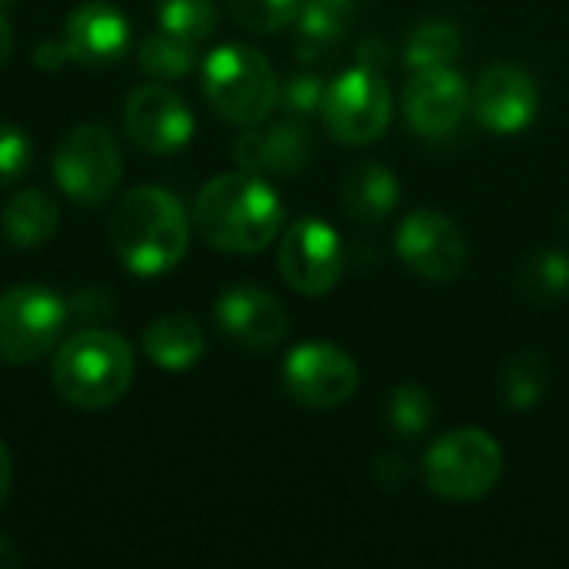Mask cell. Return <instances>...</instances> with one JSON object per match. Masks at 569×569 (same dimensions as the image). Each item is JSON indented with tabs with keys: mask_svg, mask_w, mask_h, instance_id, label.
Here are the masks:
<instances>
[{
	"mask_svg": "<svg viewBox=\"0 0 569 569\" xmlns=\"http://www.w3.org/2000/svg\"><path fill=\"white\" fill-rule=\"evenodd\" d=\"M200 237L220 253H260L283 227V203L267 177L233 170L213 177L193 203Z\"/></svg>",
	"mask_w": 569,
	"mask_h": 569,
	"instance_id": "obj_1",
	"label": "cell"
},
{
	"mask_svg": "<svg viewBox=\"0 0 569 569\" xmlns=\"http://www.w3.org/2000/svg\"><path fill=\"white\" fill-rule=\"evenodd\" d=\"M190 243V217L163 187H133L110 213V247L123 270L160 277L173 270Z\"/></svg>",
	"mask_w": 569,
	"mask_h": 569,
	"instance_id": "obj_2",
	"label": "cell"
},
{
	"mask_svg": "<svg viewBox=\"0 0 569 569\" xmlns=\"http://www.w3.org/2000/svg\"><path fill=\"white\" fill-rule=\"evenodd\" d=\"M133 347L113 330H80L53 357V390L77 410H107L133 383Z\"/></svg>",
	"mask_w": 569,
	"mask_h": 569,
	"instance_id": "obj_3",
	"label": "cell"
},
{
	"mask_svg": "<svg viewBox=\"0 0 569 569\" xmlns=\"http://www.w3.org/2000/svg\"><path fill=\"white\" fill-rule=\"evenodd\" d=\"M383 63H387L383 37H367L357 47V63L343 70L333 83H327L320 117L333 140L347 147H360L387 133L393 100L383 77Z\"/></svg>",
	"mask_w": 569,
	"mask_h": 569,
	"instance_id": "obj_4",
	"label": "cell"
},
{
	"mask_svg": "<svg viewBox=\"0 0 569 569\" xmlns=\"http://www.w3.org/2000/svg\"><path fill=\"white\" fill-rule=\"evenodd\" d=\"M203 93L210 107L237 127L263 123L280 103V83L270 60L247 43L217 47L200 70Z\"/></svg>",
	"mask_w": 569,
	"mask_h": 569,
	"instance_id": "obj_5",
	"label": "cell"
},
{
	"mask_svg": "<svg viewBox=\"0 0 569 569\" xmlns=\"http://www.w3.org/2000/svg\"><path fill=\"white\" fill-rule=\"evenodd\" d=\"M503 477L500 443L477 427L453 430L440 437L423 457V480L430 493L450 503H473L493 493Z\"/></svg>",
	"mask_w": 569,
	"mask_h": 569,
	"instance_id": "obj_6",
	"label": "cell"
},
{
	"mask_svg": "<svg viewBox=\"0 0 569 569\" xmlns=\"http://www.w3.org/2000/svg\"><path fill=\"white\" fill-rule=\"evenodd\" d=\"M53 177L63 197L80 207H103L123 177V153L100 123L73 127L53 150Z\"/></svg>",
	"mask_w": 569,
	"mask_h": 569,
	"instance_id": "obj_7",
	"label": "cell"
},
{
	"mask_svg": "<svg viewBox=\"0 0 569 569\" xmlns=\"http://www.w3.org/2000/svg\"><path fill=\"white\" fill-rule=\"evenodd\" d=\"M70 307L40 283H17L0 293V360L33 363L53 350L67 327Z\"/></svg>",
	"mask_w": 569,
	"mask_h": 569,
	"instance_id": "obj_8",
	"label": "cell"
},
{
	"mask_svg": "<svg viewBox=\"0 0 569 569\" xmlns=\"http://www.w3.org/2000/svg\"><path fill=\"white\" fill-rule=\"evenodd\" d=\"M277 267L290 290L303 297H323L343 277V267H347L343 240L330 223L317 217H303L283 230Z\"/></svg>",
	"mask_w": 569,
	"mask_h": 569,
	"instance_id": "obj_9",
	"label": "cell"
},
{
	"mask_svg": "<svg viewBox=\"0 0 569 569\" xmlns=\"http://www.w3.org/2000/svg\"><path fill=\"white\" fill-rule=\"evenodd\" d=\"M360 387V367L333 343H300L283 360V390L307 410H337Z\"/></svg>",
	"mask_w": 569,
	"mask_h": 569,
	"instance_id": "obj_10",
	"label": "cell"
},
{
	"mask_svg": "<svg viewBox=\"0 0 569 569\" xmlns=\"http://www.w3.org/2000/svg\"><path fill=\"white\" fill-rule=\"evenodd\" d=\"M397 257L430 283H453L470 260L467 233L440 210L420 207L397 230Z\"/></svg>",
	"mask_w": 569,
	"mask_h": 569,
	"instance_id": "obj_11",
	"label": "cell"
},
{
	"mask_svg": "<svg viewBox=\"0 0 569 569\" xmlns=\"http://www.w3.org/2000/svg\"><path fill=\"white\" fill-rule=\"evenodd\" d=\"M123 123L140 150L160 157L183 150L193 137V110L177 90L160 83H147L130 93Z\"/></svg>",
	"mask_w": 569,
	"mask_h": 569,
	"instance_id": "obj_12",
	"label": "cell"
},
{
	"mask_svg": "<svg viewBox=\"0 0 569 569\" xmlns=\"http://www.w3.org/2000/svg\"><path fill=\"white\" fill-rule=\"evenodd\" d=\"M540 110V87L530 70L497 63L480 73L473 87V113L493 133H520Z\"/></svg>",
	"mask_w": 569,
	"mask_h": 569,
	"instance_id": "obj_13",
	"label": "cell"
},
{
	"mask_svg": "<svg viewBox=\"0 0 569 569\" xmlns=\"http://www.w3.org/2000/svg\"><path fill=\"white\" fill-rule=\"evenodd\" d=\"M467 107H470V87L463 73H457L453 67L417 70L403 90L407 127L420 137H433V140L447 137L467 117Z\"/></svg>",
	"mask_w": 569,
	"mask_h": 569,
	"instance_id": "obj_14",
	"label": "cell"
},
{
	"mask_svg": "<svg viewBox=\"0 0 569 569\" xmlns=\"http://www.w3.org/2000/svg\"><path fill=\"white\" fill-rule=\"evenodd\" d=\"M133 23L127 13L103 0H87L73 7L63 20V47L80 67H113L127 57Z\"/></svg>",
	"mask_w": 569,
	"mask_h": 569,
	"instance_id": "obj_15",
	"label": "cell"
},
{
	"mask_svg": "<svg viewBox=\"0 0 569 569\" xmlns=\"http://www.w3.org/2000/svg\"><path fill=\"white\" fill-rule=\"evenodd\" d=\"M213 323L220 337L243 350H273L283 343L290 320L280 300L260 287H230L213 307Z\"/></svg>",
	"mask_w": 569,
	"mask_h": 569,
	"instance_id": "obj_16",
	"label": "cell"
},
{
	"mask_svg": "<svg viewBox=\"0 0 569 569\" xmlns=\"http://www.w3.org/2000/svg\"><path fill=\"white\" fill-rule=\"evenodd\" d=\"M233 160L240 170L260 177H290L300 173L313 160V137L307 120L283 117L277 123L247 127V133L233 143Z\"/></svg>",
	"mask_w": 569,
	"mask_h": 569,
	"instance_id": "obj_17",
	"label": "cell"
},
{
	"mask_svg": "<svg viewBox=\"0 0 569 569\" xmlns=\"http://www.w3.org/2000/svg\"><path fill=\"white\" fill-rule=\"evenodd\" d=\"M377 0H303L297 13V53L303 63H320L337 53L350 27Z\"/></svg>",
	"mask_w": 569,
	"mask_h": 569,
	"instance_id": "obj_18",
	"label": "cell"
},
{
	"mask_svg": "<svg viewBox=\"0 0 569 569\" xmlns=\"http://www.w3.org/2000/svg\"><path fill=\"white\" fill-rule=\"evenodd\" d=\"M340 197L357 223H380L400 203V180L387 163H360L343 177Z\"/></svg>",
	"mask_w": 569,
	"mask_h": 569,
	"instance_id": "obj_19",
	"label": "cell"
},
{
	"mask_svg": "<svg viewBox=\"0 0 569 569\" xmlns=\"http://www.w3.org/2000/svg\"><path fill=\"white\" fill-rule=\"evenodd\" d=\"M203 347H207V337L200 323L187 313L157 317L143 330V353L163 370H190L193 363H200Z\"/></svg>",
	"mask_w": 569,
	"mask_h": 569,
	"instance_id": "obj_20",
	"label": "cell"
},
{
	"mask_svg": "<svg viewBox=\"0 0 569 569\" xmlns=\"http://www.w3.org/2000/svg\"><path fill=\"white\" fill-rule=\"evenodd\" d=\"M57 220H60L57 203L37 187L13 193L0 210V230L20 250H33L47 243L57 233Z\"/></svg>",
	"mask_w": 569,
	"mask_h": 569,
	"instance_id": "obj_21",
	"label": "cell"
},
{
	"mask_svg": "<svg viewBox=\"0 0 569 569\" xmlns=\"http://www.w3.org/2000/svg\"><path fill=\"white\" fill-rule=\"evenodd\" d=\"M463 50V37L450 20H420L403 47L407 70H433V67H453Z\"/></svg>",
	"mask_w": 569,
	"mask_h": 569,
	"instance_id": "obj_22",
	"label": "cell"
},
{
	"mask_svg": "<svg viewBox=\"0 0 569 569\" xmlns=\"http://www.w3.org/2000/svg\"><path fill=\"white\" fill-rule=\"evenodd\" d=\"M520 293L537 307H557L569 293V253L553 247L533 253L517 277Z\"/></svg>",
	"mask_w": 569,
	"mask_h": 569,
	"instance_id": "obj_23",
	"label": "cell"
},
{
	"mask_svg": "<svg viewBox=\"0 0 569 569\" xmlns=\"http://www.w3.org/2000/svg\"><path fill=\"white\" fill-rule=\"evenodd\" d=\"M550 383V367L540 353H520L507 363L503 377H500V397L513 413H527L533 410Z\"/></svg>",
	"mask_w": 569,
	"mask_h": 569,
	"instance_id": "obj_24",
	"label": "cell"
},
{
	"mask_svg": "<svg viewBox=\"0 0 569 569\" xmlns=\"http://www.w3.org/2000/svg\"><path fill=\"white\" fill-rule=\"evenodd\" d=\"M437 407L420 383H397L387 393V427L400 440H420L433 427Z\"/></svg>",
	"mask_w": 569,
	"mask_h": 569,
	"instance_id": "obj_25",
	"label": "cell"
},
{
	"mask_svg": "<svg viewBox=\"0 0 569 569\" xmlns=\"http://www.w3.org/2000/svg\"><path fill=\"white\" fill-rule=\"evenodd\" d=\"M137 63L153 80H180L197 67V50H193V43H187L167 30H157V33L143 37V43L137 50Z\"/></svg>",
	"mask_w": 569,
	"mask_h": 569,
	"instance_id": "obj_26",
	"label": "cell"
},
{
	"mask_svg": "<svg viewBox=\"0 0 569 569\" xmlns=\"http://www.w3.org/2000/svg\"><path fill=\"white\" fill-rule=\"evenodd\" d=\"M157 20L160 30L197 47L217 30V7L213 0H157Z\"/></svg>",
	"mask_w": 569,
	"mask_h": 569,
	"instance_id": "obj_27",
	"label": "cell"
},
{
	"mask_svg": "<svg viewBox=\"0 0 569 569\" xmlns=\"http://www.w3.org/2000/svg\"><path fill=\"white\" fill-rule=\"evenodd\" d=\"M303 0H227L233 20L253 33H277L290 27Z\"/></svg>",
	"mask_w": 569,
	"mask_h": 569,
	"instance_id": "obj_28",
	"label": "cell"
},
{
	"mask_svg": "<svg viewBox=\"0 0 569 569\" xmlns=\"http://www.w3.org/2000/svg\"><path fill=\"white\" fill-rule=\"evenodd\" d=\"M323 93H327V80L317 70H297L280 87V107L287 110V117L310 120L323 107Z\"/></svg>",
	"mask_w": 569,
	"mask_h": 569,
	"instance_id": "obj_29",
	"label": "cell"
},
{
	"mask_svg": "<svg viewBox=\"0 0 569 569\" xmlns=\"http://www.w3.org/2000/svg\"><path fill=\"white\" fill-rule=\"evenodd\" d=\"M33 143L30 133L17 123H0V183H13L30 170Z\"/></svg>",
	"mask_w": 569,
	"mask_h": 569,
	"instance_id": "obj_30",
	"label": "cell"
},
{
	"mask_svg": "<svg viewBox=\"0 0 569 569\" xmlns=\"http://www.w3.org/2000/svg\"><path fill=\"white\" fill-rule=\"evenodd\" d=\"M373 480L383 490H400L410 480V463L397 453H383L373 460Z\"/></svg>",
	"mask_w": 569,
	"mask_h": 569,
	"instance_id": "obj_31",
	"label": "cell"
},
{
	"mask_svg": "<svg viewBox=\"0 0 569 569\" xmlns=\"http://www.w3.org/2000/svg\"><path fill=\"white\" fill-rule=\"evenodd\" d=\"M67 60H70V53H67L63 40H40L37 50H33V63L40 70H60Z\"/></svg>",
	"mask_w": 569,
	"mask_h": 569,
	"instance_id": "obj_32",
	"label": "cell"
},
{
	"mask_svg": "<svg viewBox=\"0 0 569 569\" xmlns=\"http://www.w3.org/2000/svg\"><path fill=\"white\" fill-rule=\"evenodd\" d=\"M10 487H13V460H10V450L0 443V507L10 497Z\"/></svg>",
	"mask_w": 569,
	"mask_h": 569,
	"instance_id": "obj_33",
	"label": "cell"
},
{
	"mask_svg": "<svg viewBox=\"0 0 569 569\" xmlns=\"http://www.w3.org/2000/svg\"><path fill=\"white\" fill-rule=\"evenodd\" d=\"M10 53H13V27H10V20L3 13V3H0V70L7 67Z\"/></svg>",
	"mask_w": 569,
	"mask_h": 569,
	"instance_id": "obj_34",
	"label": "cell"
},
{
	"mask_svg": "<svg viewBox=\"0 0 569 569\" xmlns=\"http://www.w3.org/2000/svg\"><path fill=\"white\" fill-rule=\"evenodd\" d=\"M20 563V553H17V547L7 540V537H0V569H10Z\"/></svg>",
	"mask_w": 569,
	"mask_h": 569,
	"instance_id": "obj_35",
	"label": "cell"
},
{
	"mask_svg": "<svg viewBox=\"0 0 569 569\" xmlns=\"http://www.w3.org/2000/svg\"><path fill=\"white\" fill-rule=\"evenodd\" d=\"M567 233H569V213H567Z\"/></svg>",
	"mask_w": 569,
	"mask_h": 569,
	"instance_id": "obj_36",
	"label": "cell"
},
{
	"mask_svg": "<svg viewBox=\"0 0 569 569\" xmlns=\"http://www.w3.org/2000/svg\"><path fill=\"white\" fill-rule=\"evenodd\" d=\"M0 3H13V0H0Z\"/></svg>",
	"mask_w": 569,
	"mask_h": 569,
	"instance_id": "obj_37",
	"label": "cell"
}]
</instances>
